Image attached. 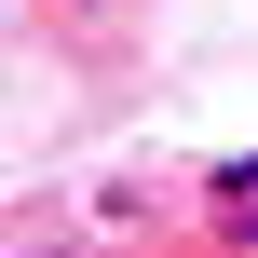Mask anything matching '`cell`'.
I'll return each instance as SVG.
<instances>
[{
  "instance_id": "obj_1",
  "label": "cell",
  "mask_w": 258,
  "mask_h": 258,
  "mask_svg": "<svg viewBox=\"0 0 258 258\" xmlns=\"http://www.w3.org/2000/svg\"><path fill=\"white\" fill-rule=\"evenodd\" d=\"M204 190H218V218H231V231H258V163H218Z\"/></svg>"
},
{
  "instance_id": "obj_2",
  "label": "cell",
  "mask_w": 258,
  "mask_h": 258,
  "mask_svg": "<svg viewBox=\"0 0 258 258\" xmlns=\"http://www.w3.org/2000/svg\"><path fill=\"white\" fill-rule=\"evenodd\" d=\"M54 14H68V27H95V14H109V0H54Z\"/></svg>"
}]
</instances>
